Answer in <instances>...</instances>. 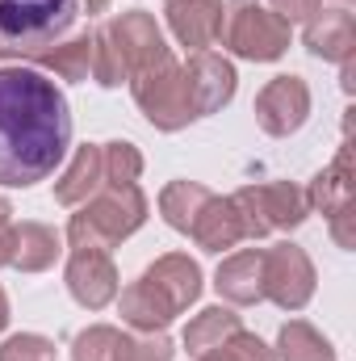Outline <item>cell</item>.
<instances>
[{
    "mask_svg": "<svg viewBox=\"0 0 356 361\" xmlns=\"http://www.w3.org/2000/svg\"><path fill=\"white\" fill-rule=\"evenodd\" d=\"M214 197V189H205V185H197V180H172V185H164L160 189V214H164V223L180 231V235H189V227H193V219L201 214V206Z\"/></svg>",
    "mask_w": 356,
    "mask_h": 361,
    "instance_id": "7402d4cb",
    "label": "cell"
},
{
    "mask_svg": "<svg viewBox=\"0 0 356 361\" xmlns=\"http://www.w3.org/2000/svg\"><path fill=\"white\" fill-rule=\"evenodd\" d=\"M306 202L331 223L336 244L340 248H352L356 244V235H352V143H344L336 152V160L310 180Z\"/></svg>",
    "mask_w": 356,
    "mask_h": 361,
    "instance_id": "9c48e42d",
    "label": "cell"
},
{
    "mask_svg": "<svg viewBox=\"0 0 356 361\" xmlns=\"http://www.w3.org/2000/svg\"><path fill=\"white\" fill-rule=\"evenodd\" d=\"M0 59H17V51H8V47H0Z\"/></svg>",
    "mask_w": 356,
    "mask_h": 361,
    "instance_id": "e575fe53",
    "label": "cell"
},
{
    "mask_svg": "<svg viewBox=\"0 0 356 361\" xmlns=\"http://www.w3.org/2000/svg\"><path fill=\"white\" fill-rule=\"evenodd\" d=\"M0 361H55V345L38 332H17L0 345Z\"/></svg>",
    "mask_w": 356,
    "mask_h": 361,
    "instance_id": "f1b7e54d",
    "label": "cell"
},
{
    "mask_svg": "<svg viewBox=\"0 0 356 361\" xmlns=\"http://www.w3.org/2000/svg\"><path fill=\"white\" fill-rule=\"evenodd\" d=\"M25 68L34 63L38 72H55L59 80H89L92 72V34H76L72 42H55L38 55H25L21 59Z\"/></svg>",
    "mask_w": 356,
    "mask_h": 361,
    "instance_id": "ffe728a7",
    "label": "cell"
},
{
    "mask_svg": "<svg viewBox=\"0 0 356 361\" xmlns=\"http://www.w3.org/2000/svg\"><path fill=\"white\" fill-rule=\"evenodd\" d=\"M239 223H243V240H265L268 231H293L306 223L310 202L306 189L293 180H265V185H243L231 193Z\"/></svg>",
    "mask_w": 356,
    "mask_h": 361,
    "instance_id": "8992f818",
    "label": "cell"
},
{
    "mask_svg": "<svg viewBox=\"0 0 356 361\" xmlns=\"http://www.w3.org/2000/svg\"><path fill=\"white\" fill-rule=\"evenodd\" d=\"M222 47L239 59H252V63H272L289 51V21L276 17L272 8L256 4V0H231L227 13H222V30H218Z\"/></svg>",
    "mask_w": 356,
    "mask_h": 361,
    "instance_id": "5b68a950",
    "label": "cell"
},
{
    "mask_svg": "<svg viewBox=\"0 0 356 361\" xmlns=\"http://www.w3.org/2000/svg\"><path fill=\"white\" fill-rule=\"evenodd\" d=\"M314 265L306 248L298 244H276L265 252V298L281 311H302L314 298Z\"/></svg>",
    "mask_w": 356,
    "mask_h": 361,
    "instance_id": "30bf717a",
    "label": "cell"
},
{
    "mask_svg": "<svg viewBox=\"0 0 356 361\" xmlns=\"http://www.w3.org/2000/svg\"><path fill=\"white\" fill-rule=\"evenodd\" d=\"M68 290L84 311H101L117 298V269L101 248H72L68 257Z\"/></svg>",
    "mask_w": 356,
    "mask_h": 361,
    "instance_id": "4fadbf2b",
    "label": "cell"
},
{
    "mask_svg": "<svg viewBox=\"0 0 356 361\" xmlns=\"http://www.w3.org/2000/svg\"><path fill=\"white\" fill-rule=\"evenodd\" d=\"M101 185H105V156H101V143H84V147H76L68 173L55 180V202H59V206H84Z\"/></svg>",
    "mask_w": 356,
    "mask_h": 361,
    "instance_id": "ac0fdd59",
    "label": "cell"
},
{
    "mask_svg": "<svg viewBox=\"0 0 356 361\" xmlns=\"http://www.w3.org/2000/svg\"><path fill=\"white\" fill-rule=\"evenodd\" d=\"M180 68H184V80H189V97H193L197 118L218 114V109L235 97L239 76H235L231 59H222V55H214V51H193Z\"/></svg>",
    "mask_w": 356,
    "mask_h": 361,
    "instance_id": "7c38bea8",
    "label": "cell"
},
{
    "mask_svg": "<svg viewBox=\"0 0 356 361\" xmlns=\"http://www.w3.org/2000/svg\"><path fill=\"white\" fill-rule=\"evenodd\" d=\"M13 252V223H0V265H8Z\"/></svg>",
    "mask_w": 356,
    "mask_h": 361,
    "instance_id": "4dcf8cb0",
    "label": "cell"
},
{
    "mask_svg": "<svg viewBox=\"0 0 356 361\" xmlns=\"http://www.w3.org/2000/svg\"><path fill=\"white\" fill-rule=\"evenodd\" d=\"M72 147V109L63 89L25 63L0 68V185L46 180Z\"/></svg>",
    "mask_w": 356,
    "mask_h": 361,
    "instance_id": "6da1fadb",
    "label": "cell"
},
{
    "mask_svg": "<svg viewBox=\"0 0 356 361\" xmlns=\"http://www.w3.org/2000/svg\"><path fill=\"white\" fill-rule=\"evenodd\" d=\"M306 51L327 63H348L356 55V21L348 8H319L302 34Z\"/></svg>",
    "mask_w": 356,
    "mask_h": 361,
    "instance_id": "9a60e30c",
    "label": "cell"
},
{
    "mask_svg": "<svg viewBox=\"0 0 356 361\" xmlns=\"http://www.w3.org/2000/svg\"><path fill=\"white\" fill-rule=\"evenodd\" d=\"M105 38L113 42V51L122 55V68L126 76H143L151 68H160L164 59H172V47L164 42V30L155 25V17L147 8H130V13H117L113 21L101 25Z\"/></svg>",
    "mask_w": 356,
    "mask_h": 361,
    "instance_id": "ba28073f",
    "label": "cell"
},
{
    "mask_svg": "<svg viewBox=\"0 0 356 361\" xmlns=\"http://www.w3.org/2000/svg\"><path fill=\"white\" fill-rule=\"evenodd\" d=\"M268 4H272V13L285 17L289 25H293V21H310V17L323 8V0H268Z\"/></svg>",
    "mask_w": 356,
    "mask_h": 361,
    "instance_id": "f546056e",
    "label": "cell"
},
{
    "mask_svg": "<svg viewBox=\"0 0 356 361\" xmlns=\"http://www.w3.org/2000/svg\"><path fill=\"white\" fill-rule=\"evenodd\" d=\"M310 118V89L302 76H272L265 89L256 92V122L272 139L298 135Z\"/></svg>",
    "mask_w": 356,
    "mask_h": 361,
    "instance_id": "8fae6325",
    "label": "cell"
},
{
    "mask_svg": "<svg viewBox=\"0 0 356 361\" xmlns=\"http://www.w3.org/2000/svg\"><path fill=\"white\" fill-rule=\"evenodd\" d=\"M189 240L205 252H227V248H239L243 244V223H239V210L231 197H210L201 206V214L193 219L189 227Z\"/></svg>",
    "mask_w": 356,
    "mask_h": 361,
    "instance_id": "e0dca14e",
    "label": "cell"
},
{
    "mask_svg": "<svg viewBox=\"0 0 356 361\" xmlns=\"http://www.w3.org/2000/svg\"><path fill=\"white\" fill-rule=\"evenodd\" d=\"M84 4V13H105L109 8V0H80Z\"/></svg>",
    "mask_w": 356,
    "mask_h": 361,
    "instance_id": "1f68e13d",
    "label": "cell"
},
{
    "mask_svg": "<svg viewBox=\"0 0 356 361\" xmlns=\"http://www.w3.org/2000/svg\"><path fill=\"white\" fill-rule=\"evenodd\" d=\"M117 345H122V332L117 328L92 324V328H84L72 341V361H117Z\"/></svg>",
    "mask_w": 356,
    "mask_h": 361,
    "instance_id": "d4e9b609",
    "label": "cell"
},
{
    "mask_svg": "<svg viewBox=\"0 0 356 361\" xmlns=\"http://www.w3.org/2000/svg\"><path fill=\"white\" fill-rule=\"evenodd\" d=\"M222 13H227L222 0H164L168 30H172V38H177L180 47H189V51H210L218 42Z\"/></svg>",
    "mask_w": 356,
    "mask_h": 361,
    "instance_id": "5bb4252c",
    "label": "cell"
},
{
    "mask_svg": "<svg viewBox=\"0 0 356 361\" xmlns=\"http://www.w3.org/2000/svg\"><path fill=\"white\" fill-rule=\"evenodd\" d=\"M214 290H218V298H227L231 307L265 302V252H260V248L231 252V257L218 265V273H214Z\"/></svg>",
    "mask_w": 356,
    "mask_h": 361,
    "instance_id": "2e32d148",
    "label": "cell"
},
{
    "mask_svg": "<svg viewBox=\"0 0 356 361\" xmlns=\"http://www.w3.org/2000/svg\"><path fill=\"white\" fill-rule=\"evenodd\" d=\"M177 349L164 332H139V336H122L117 361H172Z\"/></svg>",
    "mask_w": 356,
    "mask_h": 361,
    "instance_id": "4316f807",
    "label": "cell"
},
{
    "mask_svg": "<svg viewBox=\"0 0 356 361\" xmlns=\"http://www.w3.org/2000/svg\"><path fill=\"white\" fill-rule=\"evenodd\" d=\"M197 361H276V353L268 349L260 336H252V332H235L227 345H218L214 353H205V357H197Z\"/></svg>",
    "mask_w": 356,
    "mask_h": 361,
    "instance_id": "83f0119b",
    "label": "cell"
},
{
    "mask_svg": "<svg viewBox=\"0 0 356 361\" xmlns=\"http://www.w3.org/2000/svg\"><path fill=\"white\" fill-rule=\"evenodd\" d=\"M197 298H201V265L189 252H168L122 290V319L134 332H164Z\"/></svg>",
    "mask_w": 356,
    "mask_h": 361,
    "instance_id": "7a4b0ae2",
    "label": "cell"
},
{
    "mask_svg": "<svg viewBox=\"0 0 356 361\" xmlns=\"http://www.w3.org/2000/svg\"><path fill=\"white\" fill-rule=\"evenodd\" d=\"M63 244H59V231H51L46 223H17L13 227V252H8V265L21 273H42L59 261Z\"/></svg>",
    "mask_w": 356,
    "mask_h": 361,
    "instance_id": "d6986e66",
    "label": "cell"
},
{
    "mask_svg": "<svg viewBox=\"0 0 356 361\" xmlns=\"http://www.w3.org/2000/svg\"><path fill=\"white\" fill-rule=\"evenodd\" d=\"M134 92V105L143 109V118L155 126V130H184L189 122H197V109H193V97H189V80H184V68L177 59H164L160 68L143 72L130 80Z\"/></svg>",
    "mask_w": 356,
    "mask_h": 361,
    "instance_id": "52a82bcc",
    "label": "cell"
},
{
    "mask_svg": "<svg viewBox=\"0 0 356 361\" xmlns=\"http://www.w3.org/2000/svg\"><path fill=\"white\" fill-rule=\"evenodd\" d=\"M101 156H105V185H134L143 177V152L126 139H113V143H101Z\"/></svg>",
    "mask_w": 356,
    "mask_h": 361,
    "instance_id": "cb8c5ba5",
    "label": "cell"
},
{
    "mask_svg": "<svg viewBox=\"0 0 356 361\" xmlns=\"http://www.w3.org/2000/svg\"><path fill=\"white\" fill-rule=\"evenodd\" d=\"M13 219V206H8V197H0V223H8Z\"/></svg>",
    "mask_w": 356,
    "mask_h": 361,
    "instance_id": "836d02e7",
    "label": "cell"
},
{
    "mask_svg": "<svg viewBox=\"0 0 356 361\" xmlns=\"http://www.w3.org/2000/svg\"><path fill=\"white\" fill-rule=\"evenodd\" d=\"M80 17V0H0V42L25 55L55 47Z\"/></svg>",
    "mask_w": 356,
    "mask_h": 361,
    "instance_id": "277c9868",
    "label": "cell"
},
{
    "mask_svg": "<svg viewBox=\"0 0 356 361\" xmlns=\"http://www.w3.org/2000/svg\"><path fill=\"white\" fill-rule=\"evenodd\" d=\"M4 324H8V294L0 290V332H4Z\"/></svg>",
    "mask_w": 356,
    "mask_h": 361,
    "instance_id": "d6a6232c",
    "label": "cell"
},
{
    "mask_svg": "<svg viewBox=\"0 0 356 361\" xmlns=\"http://www.w3.org/2000/svg\"><path fill=\"white\" fill-rule=\"evenodd\" d=\"M92 80L105 85V89L130 85V76H126V68H122V55L113 51V42L105 38V30L92 34Z\"/></svg>",
    "mask_w": 356,
    "mask_h": 361,
    "instance_id": "484cf974",
    "label": "cell"
},
{
    "mask_svg": "<svg viewBox=\"0 0 356 361\" xmlns=\"http://www.w3.org/2000/svg\"><path fill=\"white\" fill-rule=\"evenodd\" d=\"M276 361H336V349L306 319H289L281 324V336H276Z\"/></svg>",
    "mask_w": 356,
    "mask_h": 361,
    "instance_id": "603a6c76",
    "label": "cell"
},
{
    "mask_svg": "<svg viewBox=\"0 0 356 361\" xmlns=\"http://www.w3.org/2000/svg\"><path fill=\"white\" fill-rule=\"evenodd\" d=\"M243 324H239V315L231 311V307H205L201 315H193L189 319V328H184V349H189V357H205V353H214L218 345H227L235 332H239Z\"/></svg>",
    "mask_w": 356,
    "mask_h": 361,
    "instance_id": "44dd1931",
    "label": "cell"
},
{
    "mask_svg": "<svg viewBox=\"0 0 356 361\" xmlns=\"http://www.w3.org/2000/svg\"><path fill=\"white\" fill-rule=\"evenodd\" d=\"M143 223H147V193L139 189V180L134 185H101L80 206V214H72L68 244L109 252L122 240H130Z\"/></svg>",
    "mask_w": 356,
    "mask_h": 361,
    "instance_id": "3957f363",
    "label": "cell"
}]
</instances>
